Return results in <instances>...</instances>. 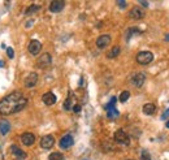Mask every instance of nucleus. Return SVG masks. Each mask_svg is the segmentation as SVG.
<instances>
[{
  "label": "nucleus",
  "instance_id": "nucleus-1",
  "mask_svg": "<svg viewBox=\"0 0 169 160\" xmlns=\"http://www.w3.org/2000/svg\"><path fill=\"white\" fill-rule=\"evenodd\" d=\"M26 106H28V99L20 91H13L0 100V115L9 116L21 112Z\"/></svg>",
  "mask_w": 169,
  "mask_h": 160
},
{
  "label": "nucleus",
  "instance_id": "nucleus-2",
  "mask_svg": "<svg viewBox=\"0 0 169 160\" xmlns=\"http://www.w3.org/2000/svg\"><path fill=\"white\" fill-rule=\"evenodd\" d=\"M137 63L140 65H147L150 64L152 60H154V53L150 52V51H142L137 55Z\"/></svg>",
  "mask_w": 169,
  "mask_h": 160
},
{
  "label": "nucleus",
  "instance_id": "nucleus-3",
  "mask_svg": "<svg viewBox=\"0 0 169 160\" xmlns=\"http://www.w3.org/2000/svg\"><path fill=\"white\" fill-rule=\"evenodd\" d=\"M114 141L120 145H124V146H128L130 143V137L128 135V133L122 129H118L116 133H114Z\"/></svg>",
  "mask_w": 169,
  "mask_h": 160
},
{
  "label": "nucleus",
  "instance_id": "nucleus-4",
  "mask_svg": "<svg viewBox=\"0 0 169 160\" xmlns=\"http://www.w3.org/2000/svg\"><path fill=\"white\" fill-rule=\"evenodd\" d=\"M73 143H74L73 137L70 134H67V135H64L61 139H60L59 146H60V148H63V150H68V148H70L73 146Z\"/></svg>",
  "mask_w": 169,
  "mask_h": 160
},
{
  "label": "nucleus",
  "instance_id": "nucleus-5",
  "mask_svg": "<svg viewBox=\"0 0 169 160\" xmlns=\"http://www.w3.org/2000/svg\"><path fill=\"white\" fill-rule=\"evenodd\" d=\"M52 63V57L50 53H43L40 55V57L36 60V65L39 68H47L48 65H51Z\"/></svg>",
  "mask_w": 169,
  "mask_h": 160
},
{
  "label": "nucleus",
  "instance_id": "nucleus-6",
  "mask_svg": "<svg viewBox=\"0 0 169 160\" xmlns=\"http://www.w3.org/2000/svg\"><path fill=\"white\" fill-rule=\"evenodd\" d=\"M53 145H55V138H53L52 135L42 137V139H40V147L42 148H44V150H50V148L53 147Z\"/></svg>",
  "mask_w": 169,
  "mask_h": 160
},
{
  "label": "nucleus",
  "instance_id": "nucleus-7",
  "mask_svg": "<svg viewBox=\"0 0 169 160\" xmlns=\"http://www.w3.org/2000/svg\"><path fill=\"white\" fill-rule=\"evenodd\" d=\"M144 81H146V76H144V73H135V74L132 77V78H130V82H132V85L135 86V87H140V86H143Z\"/></svg>",
  "mask_w": 169,
  "mask_h": 160
},
{
  "label": "nucleus",
  "instance_id": "nucleus-8",
  "mask_svg": "<svg viewBox=\"0 0 169 160\" xmlns=\"http://www.w3.org/2000/svg\"><path fill=\"white\" fill-rule=\"evenodd\" d=\"M38 80H39V77H38L36 73H34V72H31V73H29L28 76H26V78H25V86L26 87H34L36 84H38Z\"/></svg>",
  "mask_w": 169,
  "mask_h": 160
},
{
  "label": "nucleus",
  "instance_id": "nucleus-9",
  "mask_svg": "<svg viewBox=\"0 0 169 160\" xmlns=\"http://www.w3.org/2000/svg\"><path fill=\"white\" fill-rule=\"evenodd\" d=\"M56 100H57L56 95L53 92H51V91L43 94V96H42V102L44 103L46 106H53V104L56 103Z\"/></svg>",
  "mask_w": 169,
  "mask_h": 160
},
{
  "label": "nucleus",
  "instance_id": "nucleus-10",
  "mask_svg": "<svg viewBox=\"0 0 169 160\" xmlns=\"http://www.w3.org/2000/svg\"><path fill=\"white\" fill-rule=\"evenodd\" d=\"M129 17L132 20H142L144 17V10L139 7H134L129 12Z\"/></svg>",
  "mask_w": 169,
  "mask_h": 160
},
{
  "label": "nucleus",
  "instance_id": "nucleus-11",
  "mask_svg": "<svg viewBox=\"0 0 169 160\" xmlns=\"http://www.w3.org/2000/svg\"><path fill=\"white\" fill-rule=\"evenodd\" d=\"M28 49H29V52H30L31 55L36 56V55L40 52V49H42V43H40L39 41H31V42L29 43Z\"/></svg>",
  "mask_w": 169,
  "mask_h": 160
},
{
  "label": "nucleus",
  "instance_id": "nucleus-12",
  "mask_svg": "<svg viewBox=\"0 0 169 160\" xmlns=\"http://www.w3.org/2000/svg\"><path fill=\"white\" fill-rule=\"evenodd\" d=\"M64 8H65V2H63V0H55V2H52L50 4V10L52 13L61 12Z\"/></svg>",
  "mask_w": 169,
  "mask_h": 160
},
{
  "label": "nucleus",
  "instance_id": "nucleus-13",
  "mask_svg": "<svg viewBox=\"0 0 169 160\" xmlns=\"http://www.w3.org/2000/svg\"><path fill=\"white\" fill-rule=\"evenodd\" d=\"M109 43H111V37L104 34V35H100L96 39V47L102 49V48H106L107 46H109Z\"/></svg>",
  "mask_w": 169,
  "mask_h": 160
},
{
  "label": "nucleus",
  "instance_id": "nucleus-14",
  "mask_svg": "<svg viewBox=\"0 0 169 160\" xmlns=\"http://www.w3.org/2000/svg\"><path fill=\"white\" fill-rule=\"evenodd\" d=\"M21 142H22L25 146H33L34 145V142H35V135L33 133L26 131V133H24L22 135H21Z\"/></svg>",
  "mask_w": 169,
  "mask_h": 160
},
{
  "label": "nucleus",
  "instance_id": "nucleus-15",
  "mask_svg": "<svg viewBox=\"0 0 169 160\" xmlns=\"http://www.w3.org/2000/svg\"><path fill=\"white\" fill-rule=\"evenodd\" d=\"M10 151H12V154H13V156L14 158H17V159H20V160H24L25 158H26V154L21 150L20 147H17V146H12L10 147Z\"/></svg>",
  "mask_w": 169,
  "mask_h": 160
},
{
  "label": "nucleus",
  "instance_id": "nucleus-16",
  "mask_svg": "<svg viewBox=\"0 0 169 160\" xmlns=\"http://www.w3.org/2000/svg\"><path fill=\"white\" fill-rule=\"evenodd\" d=\"M156 112V106L154 103H147L143 106V113L147 115V116H151Z\"/></svg>",
  "mask_w": 169,
  "mask_h": 160
},
{
  "label": "nucleus",
  "instance_id": "nucleus-17",
  "mask_svg": "<svg viewBox=\"0 0 169 160\" xmlns=\"http://www.w3.org/2000/svg\"><path fill=\"white\" fill-rule=\"evenodd\" d=\"M9 130H10V124L7 120H0V133L5 135L9 133Z\"/></svg>",
  "mask_w": 169,
  "mask_h": 160
},
{
  "label": "nucleus",
  "instance_id": "nucleus-18",
  "mask_svg": "<svg viewBox=\"0 0 169 160\" xmlns=\"http://www.w3.org/2000/svg\"><path fill=\"white\" fill-rule=\"evenodd\" d=\"M120 52H121V48H120L118 46H114V47L111 49V51L107 53V57H108V59H114V57L118 56Z\"/></svg>",
  "mask_w": 169,
  "mask_h": 160
},
{
  "label": "nucleus",
  "instance_id": "nucleus-19",
  "mask_svg": "<svg viewBox=\"0 0 169 160\" xmlns=\"http://www.w3.org/2000/svg\"><path fill=\"white\" fill-rule=\"evenodd\" d=\"M139 33H140V29H139V27H129L128 31H126V41L129 42L130 38H132L133 35L139 34Z\"/></svg>",
  "mask_w": 169,
  "mask_h": 160
},
{
  "label": "nucleus",
  "instance_id": "nucleus-20",
  "mask_svg": "<svg viewBox=\"0 0 169 160\" xmlns=\"http://www.w3.org/2000/svg\"><path fill=\"white\" fill-rule=\"evenodd\" d=\"M48 160H65L64 155L60 152H52L50 154V156H48Z\"/></svg>",
  "mask_w": 169,
  "mask_h": 160
},
{
  "label": "nucleus",
  "instance_id": "nucleus-21",
  "mask_svg": "<svg viewBox=\"0 0 169 160\" xmlns=\"http://www.w3.org/2000/svg\"><path fill=\"white\" fill-rule=\"evenodd\" d=\"M107 116H108V119H117L118 116H120V112L117 111L116 108H112V109H109V111H108Z\"/></svg>",
  "mask_w": 169,
  "mask_h": 160
},
{
  "label": "nucleus",
  "instance_id": "nucleus-22",
  "mask_svg": "<svg viewBox=\"0 0 169 160\" xmlns=\"http://www.w3.org/2000/svg\"><path fill=\"white\" fill-rule=\"evenodd\" d=\"M40 9V7L39 5H30V7L25 10V14H31V13H35V12H38V10Z\"/></svg>",
  "mask_w": 169,
  "mask_h": 160
},
{
  "label": "nucleus",
  "instance_id": "nucleus-23",
  "mask_svg": "<svg viewBox=\"0 0 169 160\" xmlns=\"http://www.w3.org/2000/svg\"><path fill=\"white\" fill-rule=\"evenodd\" d=\"M116 103H117V98H116V96H113V98L111 99V102H109V103H108V104H106V106H104V108L107 109V111H109V109L114 108V106H116Z\"/></svg>",
  "mask_w": 169,
  "mask_h": 160
},
{
  "label": "nucleus",
  "instance_id": "nucleus-24",
  "mask_svg": "<svg viewBox=\"0 0 169 160\" xmlns=\"http://www.w3.org/2000/svg\"><path fill=\"white\" fill-rule=\"evenodd\" d=\"M129 98H130V92L125 90V91L121 92V95H120V102H121V103H125Z\"/></svg>",
  "mask_w": 169,
  "mask_h": 160
},
{
  "label": "nucleus",
  "instance_id": "nucleus-25",
  "mask_svg": "<svg viewBox=\"0 0 169 160\" xmlns=\"http://www.w3.org/2000/svg\"><path fill=\"white\" fill-rule=\"evenodd\" d=\"M64 109H65V111H69V109H72V96L67 98V100L64 102Z\"/></svg>",
  "mask_w": 169,
  "mask_h": 160
},
{
  "label": "nucleus",
  "instance_id": "nucleus-26",
  "mask_svg": "<svg viewBox=\"0 0 169 160\" xmlns=\"http://www.w3.org/2000/svg\"><path fill=\"white\" fill-rule=\"evenodd\" d=\"M140 159H142V160H151V155L148 154V151H146V150L142 151V154H140Z\"/></svg>",
  "mask_w": 169,
  "mask_h": 160
},
{
  "label": "nucleus",
  "instance_id": "nucleus-27",
  "mask_svg": "<svg viewBox=\"0 0 169 160\" xmlns=\"http://www.w3.org/2000/svg\"><path fill=\"white\" fill-rule=\"evenodd\" d=\"M117 5H118V7L121 8V9H125V8H126V5H128V3L124 2V0H118V2H117Z\"/></svg>",
  "mask_w": 169,
  "mask_h": 160
},
{
  "label": "nucleus",
  "instance_id": "nucleus-28",
  "mask_svg": "<svg viewBox=\"0 0 169 160\" xmlns=\"http://www.w3.org/2000/svg\"><path fill=\"white\" fill-rule=\"evenodd\" d=\"M7 53H8V57H9V59H13V56H14L13 48H10V47H8V48H7Z\"/></svg>",
  "mask_w": 169,
  "mask_h": 160
},
{
  "label": "nucleus",
  "instance_id": "nucleus-29",
  "mask_svg": "<svg viewBox=\"0 0 169 160\" xmlns=\"http://www.w3.org/2000/svg\"><path fill=\"white\" fill-rule=\"evenodd\" d=\"M73 112H75V113H79L81 112V106H79V104H75V106H73Z\"/></svg>",
  "mask_w": 169,
  "mask_h": 160
},
{
  "label": "nucleus",
  "instance_id": "nucleus-30",
  "mask_svg": "<svg viewBox=\"0 0 169 160\" xmlns=\"http://www.w3.org/2000/svg\"><path fill=\"white\" fill-rule=\"evenodd\" d=\"M168 117H169V108L164 112V115L161 116V119H163V120H165V119H168Z\"/></svg>",
  "mask_w": 169,
  "mask_h": 160
},
{
  "label": "nucleus",
  "instance_id": "nucleus-31",
  "mask_svg": "<svg viewBox=\"0 0 169 160\" xmlns=\"http://www.w3.org/2000/svg\"><path fill=\"white\" fill-rule=\"evenodd\" d=\"M139 4L142 5V7H144V8H147V7H148V2H143V0H140V2H139Z\"/></svg>",
  "mask_w": 169,
  "mask_h": 160
},
{
  "label": "nucleus",
  "instance_id": "nucleus-32",
  "mask_svg": "<svg viewBox=\"0 0 169 160\" xmlns=\"http://www.w3.org/2000/svg\"><path fill=\"white\" fill-rule=\"evenodd\" d=\"M165 41H167V42H169V34H167V35H165Z\"/></svg>",
  "mask_w": 169,
  "mask_h": 160
},
{
  "label": "nucleus",
  "instance_id": "nucleus-33",
  "mask_svg": "<svg viewBox=\"0 0 169 160\" xmlns=\"http://www.w3.org/2000/svg\"><path fill=\"white\" fill-rule=\"evenodd\" d=\"M165 126H167V128L169 129V120H168V121H167V123H165Z\"/></svg>",
  "mask_w": 169,
  "mask_h": 160
},
{
  "label": "nucleus",
  "instance_id": "nucleus-34",
  "mask_svg": "<svg viewBox=\"0 0 169 160\" xmlns=\"http://www.w3.org/2000/svg\"><path fill=\"white\" fill-rule=\"evenodd\" d=\"M2 67H4V63H3V61H0V68H2Z\"/></svg>",
  "mask_w": 169,
  "mask_h": 160
},
{
  "label": "nucleus",
  "instance_id": "nucleus-35",
  "mask_svg": "<svg viewBox=\"0 0 169 160\" xmlns=\"http://www.w3.org/2000/svg\"><path fill=\"white\" fill-rule=\"evenodd\" d=\"M126 160H133V159H126Z\"/></svg>",
  "mask_w": 169,
  "mask_h": 160
},
{
  "label": "nucleus",
  "instance_id": "nucleus-36",
  "mask_svg": "<svg viewBox=\"0 0 169 160\" xmlns=\"http://www.w3.org/2000/svg\"><path fill=\"white\" fill-rule=\"evenodd\" d=\"M85 160H87V159H85Z\"/></svg>",
  "mask_w": 169,
  "mask_h": 160
}]
</instances>
